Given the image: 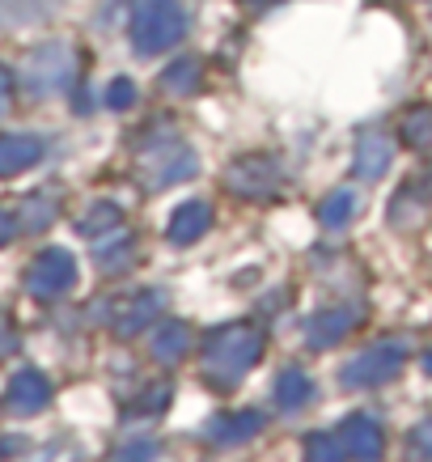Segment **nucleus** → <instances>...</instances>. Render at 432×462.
<instances>
[{
  "label": "nucleus",
  "mask_w": 432,
  "mask_h": 462,
  "mask_svg": "<svg viewBox=\"0 0 432 462\" xmlns=\"http://www.w3.org/2000/svg\"><path fill=\"white\" fill-rule=\"evenodd\" d=\"M259 352H263V339L254 336V331H246V327L221 331V336H212V344H208L204 374H208L212 386H234V382L259 361Z\"/></svg>",
  "instance_id": "obj_1"
},
{
  "label": "nucleus",
  "mask_w": 432,
  "mask_h": 462,
  "mask_svg": "<svg viewBox=\"0 0 432 462\" xmlns=\"http://www.w3.org/2000/svg\"><path fill=\"white\" fill-rule=\"evenodd\" d=\"M182 30H187V14L179 0H140L132 14V42L144 56L166 51L170 42L182 39Z\"/></svg>",
  "instance_id": "obj_2"
},
{
  "label": "nucleus",
  "mask_w": 432,
  "mask_h": 462,
  "mask_svg": "<svg viewBox=\"0 0 432 462\" xmlns=\"http://www.w3.org/2000/svg\"><path fill=\"white\" fill-rule=\"evenodd\" d=\"M191 170H196V153L179 141H161L157 149H144V157H140V174H144L149 187L191 179Z\"/></svg>",
  "instance_id": "obj_3"
},
{
  "label": "nucleus",
  "mask_w": 432,
  "mask_h": 462,
  "mask_svg": "<svg viewBox=\"0 0 432 462\" xmlns=\"http://www.w3.org/2000/svg\"><path fill=\"white\" fill-rule=\"evenodd\" d=\"M403 365V344H377L364 356L344 369V386H377V382H391Z\"/></svg>",
  "instance_id": "obj_4"
},
{
  "label": "nucleus",
  "mask_w": 432,
  "mask_h": 462,
  "mask_svg": "<svg viewBox=\"0 0 432 462\" xmlns=\"http://www.w3.org/2000/svg\"><path fill=\"white\" fill-rule=\"evenodd\" d=\"M72 281H77L72 254L60 251V246H51V251H42L39 259H34L26 284H30V293H39V297H60L64 289H72Z\"/></svg>",
  "instance_id": "obj_5"
},
{
  "label": "nucleus",
  "mask_w": 432,
  "mask_h": 462,
  "mask_svg": "<svg viewBox=\"0 0 432 462\" xmlns=\"http://www.w3.org/2000/svg\"><path fill=\"white\" fill-rule=\"evenodd\" d=\"M69 72H72V56H69V47H60V42H47L30 60V85L34 89H64Z\"/></svg>",
  "instance_id": "obj_6"
},
{
  "label": "nucleus",
  "mask_w": 432,
  "mask_h": 462,
  "mask_svg": "<svg viewBox=\"0 0 432 462\" xmlns=\"http://www.w3.org/2000/svg\"><path fill=\"white\" fill-rule=\"evenodd\" d=\"M339 449L344 454H352V458H377L381 454V429H377L369 416H352V420H344V429H339Z\"/></svg>",
  "instance_id": "obj_7"
},
{
  "label": "nucleus",
  "mask_w": 432,
  "mask_h": 462,
  "mask_svg": "<svg viewBox=\"0 0 432 462\" xmlns=\"http://www.w3.org/2000/svg\"><path fill=\"white\" fill-rule=\"evenodd\" d=\"M47 399H51V386H47V378L34 374V369H22V374L9 382V407H14L17 416H34V411H42Z\"/></svg>",
  "instance_id": "obj_8"
},
{
  "label": "nucleus",
  "mask_w": 432,
  "mask_h": 462,
  "mask_svg": "<svg viewBox=\"0 0 432 462\" xmlns=\"http://www.w3.org/2000/svg\"><path fill=\"white\" fill-rule=\"evenodd\" d=\"M212 221V208L204 204V199H191V204H182L174 217H170V242H179V246H187V242H196L204 229H208Z\"/></svg>",
  "instance_id": "obj_9"
},
{
  "label": "nucleus",
  "mask_w": 432,
  "mask_h": 462,
  "mask_svg": "<svg viewBox=\"0 0 432 462\" xmlns=\"http://www.w3.org/2000/svg\"><path fill=\"white\" fill-rule=\"evenodd\" d=\"M391 141L381 136V132H364L361 144H356V174L361 179H381L386 166H391Z\"/></svg>",
  "instance_id": "obj_10"
},
{
  "label": "nucleus",
  "mask_w": 432,
  "mask_h": 462,
  "mask_svg": "<svg viewBox=\"0 0 432 462\" xmlns=\"http://www.w3.org/2000/svg\"><path fill=\"white\" fill-rule=\"evenodd\" d=\"M356 327V310H326V314H318V319H309V344L314 348H331L335 339H344Z\"/></svg>",
  "instance_id": "obj_11"
},
{
  "label": "nucleus",
  "mask_w": 432,
  "mask_h": 462,
  "mask_svg": "<svg viewBox=\"0 0 432 462\" xmlns=\"http://www.w3.org/2000/svg\"><path fill=\"white\" fill-rule=\"evenodd\" d=\"M42 157V144L34 136H0V174H17V170L34 166Z\"/></svg>",
  "instance_id": "obj_12"
},
{
  "label": "nucleus",
  "mask_w": 432,
  "mask_h": 462,
  "mask_svg": "<svg viewBox=\"0 0 432 462\" xmlns=\"http://www.w3.org/2000/svg\"><path fill=\"white\" fill-rule=\"evenodd\" d=\"M271 182H276V170L267 166V162H242V166L229 174V187L242 191V196H251V199L267 196V191H271Z\"/></svg>",
  "instance_id": "obj_13"
},
{
  "label": "nucleus",
  "mask_w": 432,
  "mask_h": 462,
  "mask_svg": "<svg viewBox=\"0 0 432 462\" xmlns=\"http://www.w3.org/2000/svg\"><path fill=\"white\" fill-rule=\"evenodd\" d=\"M263 429V416L259 411H242V416H216L208 429L212 441H246L251 433Z\"/></svg>",
  "instance_id": "obj_14"
},
{
  "label": "nucleus",
  "mask_w": 432,
  "mask_h": 462,
  "mask_svg": "<svg viewBox=\"0 0 432 462\" xmlns=\"http://www.w3.org/2000/svg\"><path fill=\"white\" fill-rule=\"evenodd\" d=\"M157 306H161V301H157V293H144V297H132V301H124V306H119V314L111 319L115 331H119V336H132L136 327H144V322L153 319Z\"/></svg>",
  "instance_id": "obj_15"
},
{
  "label": "nucleus",
  "mask_w": 432,
  "mask_h": 462,
  "mask_svg": "<svg viewBox=\"0 0 432 462\" xmlns=\"http://www.w3.org/2000/svg\"><path fill=\"white\" fill-rule=\"evenodd\" d=\"M306 399H309V378L301 369H284L276 378V403L284 407V411H293V407H301Z\"/></svg>",
  "instance_id": "obj_16"
},
{
  "label": "nucleus",
  "mask_w": 432,
  "mask_h": 462,
  "mask_svg": "<svg viewBox=\"0 0 432 462\" xmlns=\"http://www.w3.org/2000/svg\"><path fill=\"white\" fill-rule=\"evenodd\" d=\"M187 344H191L187 327H182V322H170V327H161V331H157L153 356H157V361H179L182 352H187Z\"/></svg>",
  "instance_id": "obj_17"
},
{
  "label": "nucleus",
  "mask_w": 432,
  "mask_h": 462,
  "mask_svg": "<svg viewBox=\"0 0 432 462\" xmlns=\"http://www.w3.org/2000/svg\"><path fill=\"white\" fill-rule=\"evenodd\" d=\"M132 254H136V251H132V242H127L124 234H115L111 242H102V246H98V259H102V267H106V272H124V263L132 259Z\"/></svg>",
  "instance_id": "obj_18"
},
{
  "label": "nucleus",
  "mask_w": 432,
  "mask_h": 462,
  "mask_svg": "<svg viewBox=\"0 0 432 462\" xmlns=\"http://www.w3.org/2000/svg\"><path fill=\"white\" fill-rule=\"evenodd\" d=\"M199 81V64L196 60H182V64H174V69L166 72V89L170 94H187V89H196Z\"/></svg>",
  "instance_id": "obj_19"
},
{
  "label": "nucleus",
  "mask_w": 432,
  "mask_h": 462,
  "mask_svg": "<svg viewBox=\"0 0 432 462\" xmlns=\"http://www.w3.org/2000/svg\"><path fill=\"white\" fill-rule=\"evenodd\" d=\"M119 221H124V217H119V208H115V204H98V208L81 221V234H85V238H98V229H115Z\"/></svg>",
  "instance_id": "obj_20"
},
{
  "label": "nucleus",
  "mask_w": 432,
  "mask_h": 462,
  "mask_svg": "<svg viewBox=\"0 0 432 462\" xmlns=\"http://www.w3.org/2000/svg\"><path fill=\"white\" fill-rule=\"evenodd\" d=\"M352 212H356V196H352V191H339V196H331L322 204V225H344Z\"/></svg>",
  "instance_id": "obj_21"
},
{
  "label": "nucleus",
  "mask_w": 432,
  "mask_h": 462,
  "mask_svg": "<svg viewBox=\"0 0 432 462\" xmlns=\"http://www.w3.org/2000/svg\"><path fill=\"white\" fill-rule=\"evenodd\" d=\"M403 136H407V144H428L432 141V111H411L407 115Z\"/></svg>",
  "instance_id": "obj_22"
},
{
  "label": "nucleus",
  "mask_w": 432,
  "mask_h": 462,
  "mask_svg": "<svg viewBox=\"0 0 432 462\" xmlns=\"http://www.w3.org/2000/svg\"><path fill=\"white\" fill-rule=\"evenodd\" d=\"M51 217H56V199H47V196H30L26 208H22V221L34 225V229H42Z\"/></svg>",
  "instance_id": "obj_23"
},
{
  "label": "nucleus",
  "mask_w": 432,
  "mask_h": 462,
  "mask_svg": "<svg viewBox=\"0 0 432 462\" xmlns=\"http://www.w3.org/2000/svg\"><path fill=\"white\" fill-rule=\"evenodd\" d=\"M306 454L309 458H339L344 449H339V437H314L306 446Z\"/></svg>",
  "instance_id": "obj_24"
},
{
  "label": "nucleus",
  "mask_w": 432,
  "mask_h": 462,
  "mask_svg": "<svg viewBox=\"0 0 432 462\" xmlns=\"http://www.w3.org/2000/svg\"><path fill=\"white\" fill-rule=\"evenodd\" d=\"M106 98H111V106H127V102L136 98V89H132V81H115L106 89Z\"/></svg>",
  "instance_id": "obj_25"
},
{
  "label": "nucleus",
  "mask_w": 432,
  "mask_h": 462,
  "mask_svg": "<svg viewBox=\"0 0 432 462\" xmlns=\"http://www.w3.org/2000/svg\"><path fill=\"white\" fill-rule=\"evenodd\" d=\"M17 348V336H14V322L0 314V356H9V352Z\"/></svg>",
  "instance_id": "obj_26"
},
{
  "label": "nucleus",
  "mask_w": 432,
  "mask_h": 462,
  "mask_svg": "<svg viewBox=\"0 0 432 462\" xmlns=\"http://www.w3.org/2000/svg\"><path fill=\"white\" fill-rule=\"evenodd\" d=\"M411 446H416L419 454H432V420H428V424H419L416 433H411Z\"/></svg>",
  "instance_id": "obj_27"
},
{
  "label": "nucleus",
  "mask_w": 432,
  "mask_h": 462,
  "mask_svg": "<svg viewBox=\"0 0 432 462\" xmlns=\"http://www.w3.org/2000/svg\"><path fill=\"white\" fill-rule=\"evenodd\" d=\"M14 238V221H9V212H0V246Z\"/></svg>",
  "instance_id": "obj_28"
},
{
  "label": "nucleus",
  "mask_w": 432,
  "mask_h": 462,
  "mask_svg": "<svg viewBox=\"0 0 432 462\" xmlns=\"http://www.w3.org/2000/svg\"><path fill=\"white\" fill-rule=\"evenodd\" d=\"M5 106H9V72L0 69V115H5Z\"/></svg>",
  "instance_id": "obj_29"
}]
</instances>
